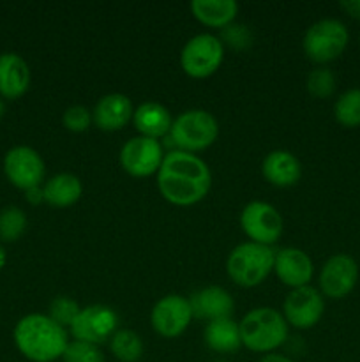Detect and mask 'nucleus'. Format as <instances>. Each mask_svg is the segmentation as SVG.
<instances>
[{
    "label": "nucleus",
    "mask_w": 360,
    "mask_h": 362,
    "mask_svg": "<svg viewBox=\"0 0 360 362\" xmlns=\"http://www.w3.org/2000/svg\"><path fill=\"white\" fill-rule=\"evenodd\" d=\"M157 189L168 204L191 207L205 200L212 187L210 166L196 154L184 151L166 152L155 175Z\"/></svg>",
    "instance_id": "1"
},
{
    "label": "nucleus",
    "mask_w": 360,
    "mask_h": 362,
    "mask_svg": "<svg viewBox=\"0 0 360 362\" xmlns=\"http://www.w3.org/2000/svg\"><path fill=\"white\" fill-rule=\"evenodd\" d=\"M14 345L25 359L32 362H53L62 359L69 334L48 315L30 313L21 318L13 332Z\"/></svg>",
    "instance_id": "2"
},
{
    "label": "nucleus",
    "mask_w": 360,
    "mask_h": 362,
    "mask_svg": "<svg viewBox=\"0 0 360 362\" xmlns=\"http://www.w3.org/2000/svg\"><path fill=\"white\" fill-rule=\"evenodd\" d=\"M242 346L256 354H274L288 339L289 325L275 308L261 306L247 311L239 322Z\"/></svg>",
    "instance_id": "3"
},
{
    "label": "nucleus",
    "mask_w": 360,
    "mask_h": 362,
    "mask_svg": "<svg viewBox=\"0 0 360 362\" xmlns=\"http://www.w3.org/2000/svg\"><path fill=\"white\" fill-rule=\"evenodd\" d=\"M274 260L275 251L270 246L247 240L229 251L226 272L236 286L256 288L274 272Z\"/></svg>",
    "instance_id": "4"
},
{
    "label": "nucleus",
    "mask_w": 360,
    "mask_h": 362,
    "mask_svg": "<svg viewBox=\"0 0 360 362\" xmlns=\"http://www.w3.org/2000/svg\"><path fill=\"white\" fill-rule=\"evenodd\" d=\"M168 136L176 151L196 154L215 144L219 136V122L207 110L191 108L173 119Z\"/></svg>",
    "instance_id": "5"
},
{
    "label": "nucleus",
    "mask_w": 360,
    "mask_h": 362,
    "mask_svg": "<svg viewBox=\"0 0 360 362\" xmlns=\"http://www.w3.org/2000/svg\"><path fill=\"white\" fill-rule=\"evenodd\" d=\"M348 28L342 21L323 18L307 28L302 39V49L311 62L323 66L339 59L348 46Z\"/></svg>",
    "instance_id": "6"
},
{
    "label": "nucleus",
    "mask_w": 360,
    "mask_h": 362,
    "mask_svg": "<svg viewBox=\"0 0 360 362\" xmlns=\"http://www.w3.org/2000/svg\"><path fill=\"white\" fill-rule=\"evenodd\" d=\"M224 60V45L221 37L208 32L193 35L187 39L180 49V67L184 73L194 80H205L212 76Z\"/></svg>",
    "instance_id": "7"
},
{
    "label": "nucleus",
    "mask_w": 360,
    "mask_h": 362,
    "mask_svg": "<svg viewBox=\"0 0 360 362\" xmlns=\"http://www.w3.org/2000/svg\"><path fill=\"white\" fill-rule=\"evenodd\" d=\"M240 226L251 243L274 246L282 235L284 221L277 209L272 204L253 200L240 212Z\"/></svg>",
    "instance_id": "8"
},
{
    "label": "nucleus",
    "mask_w": 360,
    "mask_h": 362,
    "mask_svg": "<svg viewBox=\"0 0 360 362\" xmlns=\"http://www.w3.org/2000/svg\"><path fill=\"white\" fill-rule=\"evenodd\" d=\"M164 156L161 141L138 134L122 145L119 163L127 175L134 179H147V177L157 175Z\"/></svg>",
    "instance_id": "9"
},
{
    "label": "nucleus",
    "mask_w": 360,
    "mask_h": 362,
    "mask_svg": "<svg viewBox=\"0 0 360 362\" xmlns=\"http://www.w3.org/2000/svg\"><path fill=\"white\" fill-rule=\"evenodd\" d=\"M119 324L120 318L113 308L106 304H90L81 308L80 315L69 327V334L76 341L99 346L101 343L109 341V338L119 331Z\"/></svg>",
    "instance_id": "10"
},
{
    "label": "nucleus",
    "mask_w": 360,
    "mask_h": 362,
    "mask_svg": "<svg viewBox=\"0 0 360 362\" xmlns=\"http://www.w3.org/2000/svg\"><path fill=\"white\" fill-rule=\"evenodd\" d=\"M189 299L179 293H168L154 304L150 311V325L161 338L175 339L189 329L193 322Z\"/></svg>",
    "instance_id": "11"
},
{
    "label": "nucleus",
    "mask_w": 360,
    "mask_h": 362,
    "mask_svg": "<svg viewBox=\"0 0 360 362\" xmlns=\"http://www.w3.org/2000/svg\"><path fill=\"white\" fill-rule=\"evenodd\" d=\"M4 173L14 187L28 191L41 186L46 175V165L35 148L18 145L7 151L4 158Z\"/></svg>",
    "instance_id": "12"
},
{
    "label": "nucleus",
    "mask_w": 360,
    "mask_h": 362,
    "mask_svg": "<svg viewBox=\"0 0 360 362\" xmlns=\"http://www.w3.org/2000/svg\"><path fill=\"white\" fill-rule=\"evenodd\" d=\"M325 311V299L321 292L314 286H300L293 288L286 296L282 304V317L289 327L307 331L318 325Z\"/></svg>",
    "instance_id": "13"
},
{
    "label": "nucleus",
    "mask_w": 360,
    "mask_h": 362,
    "mask_svg": "<svg viewBox=\"0 0 360 362\" xmlns=\"http://www.w3.org/2000/svg\"><path fill=\"white\" fill-rule=\"evenodd\" d=\"M359 281V265L349 255H332L321 267L318 283L321 296L328 299H342L355 288Z\"/></svg>",
    "instance_id": "14"
},
{
    "label": "nucleus",
    "mask_w": 360,
    "mask_h": 362,
    "mask_svg": "<svg viewBox=\"0 0 360 362\" xmlns=\"http://www.w3.org/2000/svg\"><path fill=\"white\" fill-rule=\"evenodd\" d=\"M274 274L289 288L307 286L313 279L314 264L309 255L300 247H282L275 251Z\"/></svg>",
    "instance_id": "15"
},
{
    "label": "nucleus",
    "mask_w": 360,
    "mask_h": 362,
    "mask_svg": "<svg viewBox=\"0 0 360 362\" xmlns=\"http://www.w3.org/2000/svg\"><path fill=\"white\" fill-rule=\"evenodd\" d=\"M187 299L193 310V317L198 320H207V324L221 318H232L235 311V300L232 293L217 285H208L196 290Z\"/></svg>",
    "instance_id": "16"
},
{
    "label": "nucleus",
    "mask_w": 360,
    "mask_h": 362,
    "mask_svg": "<svg viewBox=\"0 0 360 362\" xmlns=\"http://www.w3.org/2000/svg\"><path fill=\"white\" fill-rule=\"evenodd\" d=\"M134 106L133 101L126 94L112 92L106 94L95 103L92 108V119L94 126L104 133H115L126 127L133 120Z\"/></svg>",
    "instance_id": "17"
},
{
    "label": "nucleus",
    "mask_w": 360,
    "mask_h": 362,
    "mask_svg": "<svg viewBox=\"0 0 360 362\" xmlns=\"http://www.w3.org/2000/svg\"><path fill=\"white\" fill-rule=\"evenodd\" d=\"M261 175L272 186L286 189L299 184L302 177V165L293 152L277 148L265 156L261 163Z\"/></svg>",
    "instance_id": "18"
},
{
    "label": "nucleus",
    "mask_w": 360,
    "mask_h": 362,
    "mask_svg": "<svg viewBox=\"0 0 360 362\" xmlns=\"http://www.w3.org/2000/svg\"><path fill=\"white\" fill-rule=\"evenodd\" d=\"M30 87V67L23 57L7 52L0 55V98L20 99Z\"/></svg>",
    "instance_id": "19"
},
{
    "label": "nucleus",
    "mask_w": 360,
    "mask_h": 362,
    "mask_svg": "<svg viewBox=\"0 0 360 362\" xmlns=\"http://www.w3.org/2000/svg\"><path fill=\"white\" fill-rule=\"evenodd\" d=\"M131 122L140 136L161 141V138H166L172 131L173 117L169 110L161 103L145 101L138 108H134Z\"/></svg>",
    "instance_id": "20"
},
{
    "label": "nucleus",
    "mask_w": 360,
    "mask_h": 362,
    "mask_svg": "<svg viewBox=\"0 0 360 362\" xmlns=\"http://www.w3.org/2000/svg\"><path fill=\"white\" fill-rule=\"evenodd\" d=\"M42 194H44V204H48L49 207H73L83 194V182L74 173H56L42 184Z\"/></svg>",
    "instance_id": "21"
},
{
    "label": "nucleus",
    "mask_w": 360,
    "mask_h": 362,
    "mask_svg": "<svg viewBox=\"0 0 360 362\" xmlns=\"http://www.w3.org/2000/svg\"><path fill=\"white\" fill-rule=\"evenodd\" d=\"M191 14L203 27L224 30L235 23L240 6L235 0H193L189 4Z\"/></svg>",
    "instance_id": "22"
},
{
    "label": "nucleus",
    "mask_w": 360,
    "mask_h": 362,
    "mask_svg": "<svg viewBox=\"0 0 360 362\" xmlns=\"http://www.w3.org/2000/svg\"><path fill=\"white\" fill-rule=\"evenodd\" d=\"M203 341L217 354H233L242 346L239 322L233 318L208 322L203 329Z\"/></svg>",
    "instance_id": "23"
},
{
    "label": "nucleus",
    "mask_w": 360,
    "mask_h": 362,
    "mask_svg": "<svg viewBox=\"0 0 360 362\" xmlns=\"http://www.w3.org/2000/svg\"><path fill=\"white\" fill-rule=\"evenodd\" d=\"M109 352L120 362H138L145 352L143 339L131 329H119L109 338Z\"/></svg>",
    "instance_id": "24"
},
{
    "label": "nucleus",
    "mask_w": 360,
    "mask_h": 362,
    "mask_svg": "<svg viewBox=\"0 0 360 362\" xmlns=\"http://www.w3.org/2000/svg\"><path fill=\"white\" fill-rule=\"evenodd\" d=\"M334 117L342 127L360 126V88H349L339 95L334 105Z\"/></svg>",
    "instance_id": "25"
},
{
    "label": "nucleus",
    "mask_w": 360,
    "mask_h": 362,
    "mask_svg": "<svg viewBox=\"0 0 360 362\" xmlns=\"http://www.w3.org/2000/svg\"><path fill=\"white\" fill-rule=\"evenodd\" d=\"M27 216L20 207H6L0 212V240L16 243L27 230Z\"/></svg>",
    "instance_id": "26"
},
{
    "label": "nucleus",
    "mask_w": 360,
    "mask_h": 362,
    "mask_svg": "<svg viewBox=\"0 0 360 362\" xmlns=\"http://www.w3.org/2000/svg\"><path fill=\"white\" fill-rule=\"evenodd\" d=\"M81 306L69 296H56L55 299L49 303L48 306V317L52 318L55 324H59L60 327L67 329L73 325V322L76 320V317L80 315Z\"/></svg>",
    "instance_id": "27"
},
{
    "label": "nucleus",
    "mask_w": 360,
    "mask_h": 362,
    "mask_svg": "<svg viewBox=\"0 0 360 362\" xmlns=\"http://www.w3.org/2000/svg\"><path fill=\"white\" fill-rule=\"evenodd\" d=\"M306 88L313 98L327 99L335 90V76L328 67H316L307 74Z\"/></svg>",
    "instance_id": "28"
},
{
    "label": "nucleus",
    "mask_w": 360,
    "mask_h": 362,
    "mask_svg": "<svg viewBox=\"0 0 360 362\" xmlns=\"http://www.w3.org/2000/svg\"><path fill=\"white\" fill-rule=\"evenodd\" d=\"M64 362H106L104 354L97 345L85 341H69L62 356Z\"/></svg>",
    "instance_id": "29"
},
{
    "label": "nucleus",
    "mask_w": 360,
    "mask_h": 362,
    "mask_svg": "<svg viewBox=\"0 0 360 362\" xmlns=\"http://www.w3.org/2000/svg\"><path fill=\"white\" fill-rule=\"evenodd\" d=\"M94 124L92 119V110H88L83 105H73L64 110L62 113V126L71 133H85L90 129Z\"/></svg>",
    "instance_id": "30"
},
{
    "label": "nucleus",
    "mask_w": 360,
    "mask_h": 362,
    "mask_svg": "<svg viewBox=\"0 0 360 362\" xmlns=\"http://www.w3.org/2000/svg\"><path fill=\"white\" fill-rule=\"evenodd\" d=\"M222 45H229L232 48H247L253 41L251 37V32L246 25H239V23H232L229 27H226L222 30V37H221Z\"/></svg>",
    "instance_id": "31"
},
{
    "label": "nucleus",
    "mask_w": 360,
    "mask_h": 362,
    "mask_svg": "<svg viewBox=\"0 0 360 362\" xmlns=\"http://www.w3.org/2000/svg\"><path fill=\"white\" fill-rule=\"evenodd\" d=\"M339 6H341V9L344 11L348 16L360 20V0H342Z\"/></svg>",
    "instance_id": "32"
},
{
    "label": "nucleus",
    "mask_w": 360,
    "mask_h": 362,
    "mask_svg": "<svg viewBox=\"0 0 360 362\" xmlns=\"http://www.w3.org/2000/svg\"><path fill=\"white\" fill-rule=\"evenodd\" d=\"M25 194H27V200L30 202L32 205H39L44 202V194H42V186L39 187H32V189L25 191Z\"/></svg>",
    "instance_id": "33"
},
{
    "label": "nucleus",
    "mask_w": 360,
    "mask_h": 362,
    "mask_svg": "<svg viewBox=\"0 0 360 362\" xmlns=\"http://www.w3.org/2000/svg\"><path fill=\"white\" fill-rule=\"evenodd\" d=\"M260 362H295V361H292L289 357L281 356V354L274 352V354H267V356L261 357Z\"/></svg>",
    "instance_id": "34"
},
{
    "label": "nucleus",
    "mask_w": 360,
    "mask_h": 362,
    "mask_svg": "<svg viewBox=\"0 0 360 362\" xmlns=\"http://www.w3.org/2000/svg\"><path fill=\"white\" fill-rule=\"evenodd\" d=\"M6 262H7L6 250H4V246H2V244H0V271H2V269L6 267Z\"/></svg>",
    "instance_id": "35"
},
{
    "label": "nucleus",
    "mask_w": 360,
    "mask_h": 362,
    "mask_svg": "<svg viewBox=\"0 0 360 362\" xmlns=\"http://www.w3.org/2000/svg\"><path fill=\"white\" fill-rule=\"evenodd\" d=\"M4 113H6V105H4V101L0 99V119L4 117Z\"/></svg>",
    "instance_id": "36"
}]
</instances>
